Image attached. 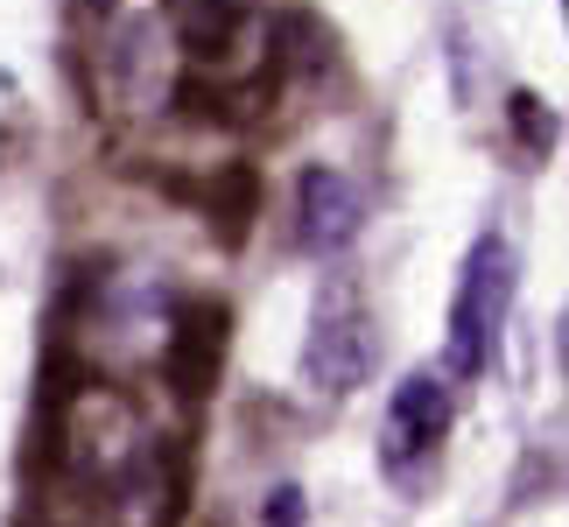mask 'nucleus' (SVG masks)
Masks as SVG:
<instances>
[{
    "mask_svg": "<svg viewBox=\"0 0 569 527\" xmlns=\"http://www.w3.org/2000/svg\"><path fill=\"white\" fill-rule=\"evenodd\" d=\"M507 302H513V247L499 232H486L465 260V281H457V302H450V345H443V366L457 380L486 372L492 359V338L507 324Z\"/></svg>",
    "mask_w": 569,
    "mask_h": 527,
    "instance_id": "1",
    "label": "nucleus"
},
{
    "mask_svg": "<svg viewBox=\"0 0 569 527\" xmlns=\"http://www.w3.org/2000/svg\"><path fill=\"white\" fill-rule=\"evenodd\" d=\"M373 366V331L352 289H323L317 296V324H310V380L323 394H352Z\"/></svg>",
    "mask_w": 569,
    "mask_h": 527,
    "instance_id": "2",
    "label": "nucleus"
},
{
    "mask_svg": "<svg viewBox=\"0 0 569 527\" xmlns=\"http://www.w3.org/2000/svg\"><path fill=\"white\" fill-rule=\"evenodd\" d=\"M218 345H226V310H218V302H190L177 317V345H169V380H177V394H204L211 387Z\"/></svg>",
    "mask_w": 569,
    "mask_h": 527,
    "instance_id": "5",
    "label": "nucleus"
},
{
    "mask_svg": "<svg viewBox=\"0 0 569 527\" xmlns=\"http://www.w3.org/2000/svg\"><path fill=\"white\" fill-rule=\"evenodd\" d=\"M268 520H274V527H296V520H302V493H296V486H281V493L268 499Z\"/></svg>",
    "mask_w": 569,
    "mask_h": 527,
    "instance_id": "8",
    "label": "nucleus"
},
{
    "mask_svg": "<svg viewBox=\"0 0 569 527\" xmlns=\"http://www.w3.org/2000/svg\"><path fill=\"white\" fill-rule=\"evenodd\" d=\"M218 190H226V239L247 232V218H253V169H226L218 176Z\"/></svg>",
    "mask_w": 569,
    "mask_h": 527,
    "instance_id": "6",
    "label": "nucleus"
},
{
    "mask_svg": "<svg viewBox=\"0 0 569 527\" xmlns=\"http://www.w3.org/2000/svg\"><path fill=\"white\" fill-rule=\"evenodd\" d=\"M296 205H302V239L323 247V253L352 247L359 226H366V190L352 176H338V169H310L302 190H296Z\"/></svg>",
    "mask_w": 569,
    "mask_h": 527,
    "instance_id": "4",
    "label": "nucleus"
},
{
    "mask_svg": "<svg viewBox=\"0 0 569 527\" xmlns=\"http://www.w3.org/2000/svg\"><path fill=\"white\" fill-rule=\"evenodd\" d=\"M450 429V387L436 372H408L387 401V429H380V465L387 471H408L415 457H429Z\"/></svg>",
    "mask_w": 569,
    "mask_h": 527,
    "instance_id": "3",
    "label": "nucleus"
},
{
    "mask_svg": "<svg viewBox=\"0 0 569 527\" xmlns=\"http://www.w3.org/2000/svg\"><path fill=\"white\" fill-rule=\"evenodd\" d=\"M513 120H520V135H528L535 148H549V141H556V120H541V99L520 92V99H513Z\"/></svg>",
    "mask_w": 569,
    "mask_h": 527,
    "instance_id": "7",
    "label": "nucleus"
}]
</instances>
